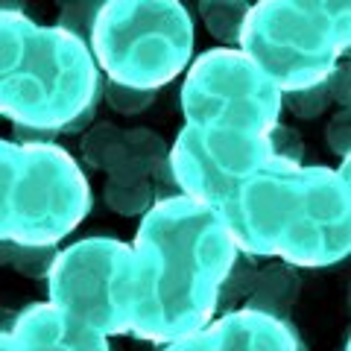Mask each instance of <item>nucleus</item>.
Instances as JSON below:
<instances>
[{
    "label": "nucleus",
    "instance_id": "obj_1",
    "mask_svg": "<svg viewBox=\"0 0 351 351\" xmlns=\"http://www.w3.org/2000/svg\"><path fill=\"white\" fill-rule=\"evenodd\" d=\"M240 255L214 208L173 196L141 217L132 243V304L126 334L176 343L214 319L217 293Z\"/></svg>",
    "mask_w": 351,
    "mask_h": 351
},
{
    "label": "nucleus",
    "instance_id": "obj_2",
    "mask_svg": "<svg viewBox=\"0 0 351 351\" xmlns=\"http://www.w3.org/2000/svg\"><path fill=\"white\" fill-rule=\"evenodd\" d=\"M97 100L100 73L85 41L0 12V117L56 135Z\"/></svg>",
    "mask_w": 351,
    "mask_h": 351
},
{
    "label": "nucleus",
    "instance_id": "obj_3",
    "mask_svg": "<svg viewBox=\"0 0 351 351\" xmlns=\"http://www.w3.org/2000/svg\"><path fill=\"white\" fill-rule=\"evenodd\" d=\"M88 211L91 184L68 149L0 141V240L59 243Z\"/></svg>",
    "mask_w": 351,
    "mask_h": 351
},
{
    "label": "nucleus",
    "instance_id": "obj_4",
    "mask_svg": "<svg viewBox=\"0 0 351 351\" xmlns=\"http://www.w3.org/2000/svg\"><path fill=\"white\" fill-rule=\"evenodd\" d=\"M88 41L112 82L158 91L188 68L193 21L182 0H106Z\"/></svg>",
    "mask_w": 351,
    "mask_h": 351
},
{
    "label": "nucleus",
    "instance_id": "obj_5",
    "mask_svg": "<svg viewBox=\"0 0 351 351\" xmlns=\"http://www.w3.org/2000/svg\"><path fill=\"white\" fill-rule=\"evenodd\" d=\"M348 41L319 15L293 0H258L240 27V53L278 85V91L322 82L348 53Z\"/></svg>",
    "mask_w": 351,
    "mask_h": 351
},
{
    "label": "nucleus",
    "instance_id": "obj_6",
    "mask_svg": "<svg viewBox=\"0 0 351 351\" xmlns=\"http://www.w3.org/2000/svg\"><path fill=\"white\" fill-rule=\"evenodd\" d=\"M50 302L106 337L126 334L132 304V246L85 237L59 249L47 272Z\"/></svg>",
    "mask_w": 351,
    "mask_h": 351
},
{
    "label": "nucleus",
    "instance_id": "obj_7",
    "mask_svg": "<svg viewBox=\"0 0 351 351\" xmlns=\"http://www.w3.org/2000/svg\"><path fill=\"white\" fill-rule=\"evenodd\" d=\"M281 108L278 85L234 47L199 53L182 85L188 126L267 132L278 123Z\"/></svg>",
    "mask_w": 351,
    "mask_h": 351
},
{
    "label": "nucleus",
    "instance_id": "obj_8",
    "mask_svg": "<svg viewBox=\"0 0 351 351\" xmlns=\"http://www.w3.org/2000/svg\"><path fill=\"white\" fill-rule=\"evenodd\" d=\"M272 158L267 132L184 126L167 152L182 196L219 211L232 191Z\"/></svg>",
    "mask_w": 351,
    "mask_h": 351
},
{
    "label": "nucleus",
    "instance_id": "obj_9",
    "mask_svg": "<svg viewBox=\"0 0 351 351\" xmlns=\"http://www.w3.org/2000/svg\"><path fill=\"white\" fill-rule=\"evenodd\" d=\"M351 249L348 158L343 167H302L290 219L276 255L290 267H331Z\"/></svg>",
    "mask_w": 351,
    "mask_h": 351
},
{
    "label": "nucleus",
    "instance_id": "obj_10",
    "mask_svg": "<svg viewBox=\"0 0 351 351\" xmlns=\"http://www.w3.org/2000/svg\"><path fill=\"white\" fill-rule=\"evenodd\" d=\"M299 179L302 164H290L272 156L232 191L217 217L226 223L237 252L252 258L276 255L295 193H299Z\"/></svg>",
    "mask_w": 351,
    "mask_h": 351
},
{
    "label": "nucleus",
    "instance_id": "obj_11",
    "mask_svg": "<svg viewBox=\"0 0 351 351\" xmlns=\"http://www.w3.org/2000/svg\"><path fill=\"white\" fill-rule=\"evenodd\" d=\"M164 351H302L293 325L276 316L237 307L188 337L167 343Z\"/></svg>",
    "mask_w": 351,
    "mask_h": 351
},
{
    "label": "nucleus",
    "instance_id": "obj_12",
    "mask_svg": "<svg viewBox=\"0 0 351 351\" xmlns=\"http://www.w3.org/2000/svg\"><path fill=\"white\" fill-rule=\"evenodd\" d=\"M9 337L15 351H108L106 334L73 319L53 302L24 307Z\"/></svg>",
    "mask_w": 351,
    "mask_h": 351
},
{
    "label": "nucleus",
    "instance_id": "obj_13",
    "mask_svg": "<svg viewBox=\"0 0 351 351\" xmlns=\"http://www.w3.org/2000/svg\"><path fill=\"white\" fill-rule=\"evenodd\" d=\"M299 290H302L299 272H295V267H290V263L255 267V276H252L243 307L290 322V311H293L295 299H299Z\"/></svg>",
    "mask_w": 351,
    "mask_h": 351
},
{
    "label": "nucleus",
    "instance_id": "obj_14",
    "mask_svg": "<svg viewBox=\"0 0 351 351\" xmlns=\"http://www.w3.org/2000/svg\"><path fill=\"white\" fill-rule=\"evenodd\" d=\"M167 144L164 138L156 135L147 126L138 129H123L120 147L114 152L112 164L106 167V176L114 182H138V179H149L152 170L161 161H167Z\"/></svg>",
    "mask_w": 351,
    "mask_h": 351
},
{
    "label": "nucleus",
    "instance_id": "obj_15",
    "mask_svg": "<svg viewBox=\"0 0 351 351\" xmlns=\"http://www.w3.org/2000/svg\"><path fill=\"white\" fill-rule=\"evenodd\" d=\"M249 0H199V15L205 29L211 32L217 41L237 44L240 27L249 15Z\"/></svg>",
    "mask_w": 351,
    "mask_h": 351
},
{
    "label": "nucleus",
    "instance_id": "obj_16",
    "mask_svg": "<svg viewBox=\"0 0 351 351\" xmlns=\"http://www.w3.org/2000/svg\"><path fill=\"white\" fill-rule=\"evenodd\" d=\"M103 199L120 217H144L149 208L156 205V202H152V184H149V179H138V182L106 179Z\"/></svg>",
    "mask_w": 351,
    "mask_h": 351
},
{
    "label": "nucleus",
    "instance_id": "obj_17",
    "mask_svg": "<svg viewBox=\"0 0 351 351\" xmlns=\"http://www.w3.org/2000/svg\"><path fill=\"white\" fill-rule=\"evenodd\" d=\"M120 138H123V129L117 123H91L82 132V161L91 170H106L120 147Z\"/></svg>",
    "mask_w": 351,
    "mask_h": 351
},
{
    "label": "nucleus",
    "instance_id": "obj_18",
    "mask_svg": "<svg viewBox=\"0 0 351 351\" xmlns=\"http://www.w3.org/2000/svg\"><path fill=\"white\" fill-rule=\"evenodd\" d=\"M252 255L246 258H234L232 269L226 272L223 284H219V293H217V304H214V316H226L237 311V307H243V299L249 293V284H252V276H255V263L249 261Z\"/></svg>",
    "mask_w": 351,
    "mask_h": 351
},
{
    "label": "nucleus",
    "instance_id": "obj_19",
    "mask_svg": "<svg viewBox=\"0 0 351 351\" xmlns=\"http://www.w3.org/2000/svg\"><path fill=\"white\" fill-rule=\"evenodd\" d=\"M56 6H59V24L56 27L88 44L94 21L100 15V9L106 6V0H56Z\"/></svg>",
    "mask_w": 351,
    "mask_h": 351
},
{
    "label": "nucleus",
    "instance_id": "obj_20",
    "mask_svg": "<svg viewBox=\"0 0 351 351\" xmlns=\"http://www.w3.org/2000/svg\"><path fill=\"white\" fill-rule=\"evenodd\" d=\"M100 97L117 114H141L156 103V91H149V88H129L112 80L100 82Z\"/></svg>",
    "mask_w": 351,
    "mask_h": 351
},
{
    "label": "nucleus",
    "instance_id": "obj_21",
    "mask_svg": "<svg viewBox=\"0 0 351 351\" xmlns=\"http://www.w3.org/2000/svg\"><path fill=\"white\" fill-rule=\"evenodd\" d=\"M281 106H287L293 112V117L313 120V117H319L328 106H331V94H328V85L322 80L316 85L299 88V91H284L281 94Z\"/></svg>",
    "mask_w": 351,
    "mask_h": 351
},
{
    "label": "nucleus",
    "instance_id": "obj_22",
    "mask_svg": "<svg viewBox=\"0 0 351 351\" xmlns=\"http://www.w3.org/2000/svg\"><path fill=\"white\" fill-rule=\"evenodd\" d=\"M59 255V243H38V246H15L12 269L24 278H47L53 258Z\"/></svg>",
    "mask_w": 351,
    "mask_h": 351
},
{
    "label": "nucleus",
    "instance_id": "obj_23",
    "mask_svg": "<svg viewBox=\"0 0 351 351\" xmlns=\"http://www.w3.org/2000/svg\"><path fill=\"white\" fill-rule=\"evenodd\" d=\"M293 3L311 9L343 38H351V0H293Z\"/></svg>",
    "mask_w": 351,
    "mask_h": 351
},
{
    "label": "nucleus",
    "instance_id": "obj_24",
    "mask_svg": "<svg viewBox=\"0 0 351 351\" xmlns=\"http://www.w3.org/2000/svg\"><path fill=\"white\" fill-rule=\"evenodd\" d=\"M267 138H269V149L276 158H284L290 164H302L304 158V141L295 129L284 126V123H276L272 129H267Z\"/></svg>",
    "mask_w": 351,
    "mask_h": 351
},
{
    "label": "nucleus",
    "instance_id": "obj_25",
    "mask_svg": "<svg viewBox=\"0 0 351 351\" xmlns=\"http://www.w3.org/2000/svg\"><path fill=\"white\" fill-rule=\"evenodd\" d=\"M325 138H328V147H331L334 156L348 158V149H351V117H348V108H339V112L331 117V123H328V129H325Z\"/></svg>",
    "mask_w": 351,
    "mask_h": 351
},
{
    "label": "nucleus",
    "instance_id": "obj_26",
    "mask_svg": "<svg viewBox=\"0 0 351 351\" xmlns=\"http://www.w3.org/2000/svg\"><path fill=\"white\" fill-rule=\"evenodd\" d=\"M149 184H152V202H164V199H173V196H182L179 184H176V176H173L167 161H161L158 167L152 170Z\"/></svg>",
    "mask_w": 351,
    "mask_h": 351
},
{
    "label": "nucleus",
    "instance_id": "obj_27",
    "mask_svg": "<svg viewBox=\"0 0 351 351\" xmlns=\"http://www.w3.org/2000/svg\"><path fill=\"white\" fill-rule=\"evenodd\" d=\"M348 80H351V68L348 62L337 64V68L325 76V85H328V94L339 108H348Z\"/></svg>",
    "mask_w": 351,
    "mask_h": 351
},
{
    "label": "nucleus",
    "instance_id": "obj_28",
    "mask_svg": "<svg viewBox=\"0 0 351 351\" xmlns=\"http://www.w3.org/2000/svg\"><path fill=\"white\" fill-rule=\"evenodd\" d=\"M97 106H100V100L91 103V106L85 108V112H80V114H76V117L71 120V123H64V126L56 132V135H82V132L94 123V117H97ZM56 135H53V138H56Z\"/></svg>",
    "mask_w": 351,
    "mask_h": 351
},
{
    "label": "nucleus",
    "instance_id": "obj_29",
    "mask_svg": "<svg viewBox=\"0 0 351 351\" xmlns=\"http://www.w3.org/2000/svg\"><path fill=\"white\" fill-rule=\"evenodd\" d=\"M27 0H0V12H12V15H27Z\"/></svg>",
    "mask_w": 351,
    "mask_h": 351
},
{
    "label": "nucleus",
    "instance_id": "obj_30",
    "mask_svg": "<svg viewBox=\"0 0 351 351\" xmlns=\"http://www.w3.org/2000/svg\"><path fill=\"white\" fill-rule=\"evenodd\" d=\"M15 246H18V243H12V240H0V267H6V263H12Z\"/></svg>",
    "mask_w": 351,
    "mask_h": 351
},
{
    "label": "nucleus",
    "instance_id": "obj_31",
    "mask_svg": "<svg viewBox=\"0 0 351 351\" xmlns=\"http://www.w3.org/2000/svg\"><path fill=\"white\" fill-rule=\"evenodd\" d=\"M15 316H18V313H12V311H0V331H3V334H12Z\"/></svg>",
    "mask_w": 351,
    "mask_h": 351
},
{
    "label": "nucleus",
    "instance_id": "obj_32",
    "mask_svg": "<svg viewBox=\"0 0 351 351\" xmlns=\"http://www.w3.org/2000/svg\"><path fill=\"white\" fill-rule=\"evenodd\" d=\"M0 351H15L12 348V337L3 334V331H0Z\"/></svg>",
    "mask_w": 351,
    "mask_h": 351
}]
</instances>
